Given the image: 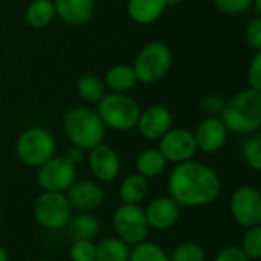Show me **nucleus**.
<instances>
[{
	"label": "nucleus",
	"mask_w": 261,
	"mask_h": 261,
	"mask_svg": "<svg viewBox=\"0 0 261 261\" xmlns=\"http://www.w3.org/2000/svg\"><path fill=\"white\" fill-rule=\"evenodd\" d=\"M245 37H246V43L254 50L258 52L261 49V18L258 15L254 20H251V23L246 26Z\"/></svg>",
	"instance_id": "nucleus-32"
},
{
	"label": "nucleus",
	"mask_w": 261,
	"mask_h": 261,
	"mask_svg": "<svg viewBox=\"0 0 261 261\" xmlns=\"http://www.w3.org/2000/svg\"><path fill=\"white\" fill-rule=\"evenodd\" d=\"M136 81L138 80H136V75H135V70L132 66L116 64L106 73L104 84L116 93H124V92L133 89Z\"/></svg>",
	"instance_id": "nucleus-21"
},
{
	"label": "nucleus",
	"mask_w": 261,
	"mask_h": 261,
	"mask_svg": "<svg viewBox=\"0 0 261 261\" xmlns=\"http://www.w3.org/2000/svg\"><path fill=\"white\" fill-rule=\"evenodd\" d=\"M95 246V261H128L130 248L118 237H106Z\"/></svg>",
	"instance_id": "nucleus-24"
},
{
	"label": "nucleus",
	"mask_w": 261,
	"mask_h": 261,
	"mask_svg": "<svg viewBox=\"0 0 261 261\" xmlns=\"http://www.w3.org/2000/svg\"><path fill=\"white\" fill-rule=\"evenodd\" d=\"M35 222L47 231H61L72 217V206L64 193L43 191L34 202Z\"/></svg>",
	"instance_id": "nucleus-7"
},
{
	"label": "nucleus",
	"mask_w": 261,
	"mask_h": 261,
	"mask_svg": "<svg viewBox=\"0 0 261 261\" xmlns=\"http://www.w3.org/2000/svg\"><path fill=\"white\" fill-rule=\"evenodd\" d=\"M167 162L182 164L191 161L197 151L194 133L187 128H170L161 139L159 148Z\"/></svg>",
	"instance_id": "nucleus-11"
},
{
	"label": "nucleus",
	"mask_w": 261,
	"mask_h": 261,
	"mask_svg": "<svg viewBox=\"0 0 261 261\" xmlns=\"http://www.w3.org/2000/svg\"><path fill=\"white\" fill-rule=\"evenodd\" d=\"M96 246L92 240H72L69 248L70 261H95Z\"/></svg>",
	"instance_id": "nucleus-30"
},
{
	"label": "nucleus",
	"mask_w": 261,
	"mask_h": 261,
	"mask_svg": "<svg viewBox=\"0 0 261 261\" xmlns=\"http://www.w3.org/2000/svg\"><path fill=\"white\" fill-rule=\"evenodd\" d=\"M214 3L220 12L236 15L248 11L254 5V0H214Z\"/></svg>",
	"instance_id": "nucleus-31"
},
{
	"label": "nucleus",
	"mask_w": 261,
	"mask_h": 261,
	"mask_svg": "<svg viewBox=\"0 0 261 261\" xmlns=\"http://www.w3.org/2000/svg\"><path fill=\"white\" fill-rule=\"evenodd\" d=\"M128 261H170V258L159 245L144 240L130 249Z\"/></svg>",
	"instance_id": "nucleus-26"
},
{
	"label": "nucleus",
	"mask_w": 261,
	"mask_h": 261,
	"mask_svg": "<svg viewBox=\"0 0 261 261\" xmlns=\"http://www.w3.org/2000/svg\"><path fill=\"white\" fill-rule=\"evenodd\" d=\"M136 80L144 84H153L161 81L171 67V50L161 41L148 43L136 57L132 66Z\"/></svg>",
	"instance_id": "nucleus-6"
},
{
	"label": "nucleus",
	"mask_w": 261,
	"mask_h": 261,
	"mask_svg": "<svg viewBox=\"0 0 261 261\" xmlns=\"http://www.w3.org/2000/svg\"><path fill=\"white\" fill-rule=\"evenodd\" d=\"M167 159L162 156V153L156 148H150L142 151L136 159V170L138 174L144 176L145 179L158 177L164 173L167 168Z\"/></svg>",
	"instance_id": "nucleus-22"
},
{
	"label": "nucleus",
	"mask_w": 261,
	"mask_h": 261,
	"mask_svg": "<svg viewBox=\"0 0 261 261\" xmlns=\"http://www.w3.org/2000/svg\"><path fill=\"white\" fill-rule=\"evenodd\" d=\"M248 80H249V87L260 90L261 92V54L260 50L255 54L252 58L249 69H248Z\"/></svg>",
	"instance_id": "nucleus-34"
},
{
	"label": "nucleus",
	"mask_w": 261,
	"mask_h": 261,
	"mask_svg": "<svg viewBox=\"0 0 261 261\" xmlns=\"http://www.w3.org/2000/svg\"><path fill=\"white\" fill-rule=\"evenodd\" d=\"M113 229L119 240L130 245H138L147 240L150 226L145 213L139 205L122 203L113 214Z\"/></svg>",
	"instance_id": "nucleus-8"
},
{
	"label": "nucleus",
	"mask_w": 261,
	"mask_h": 261,
	"mask_svg": "<svg viewBox=\"0 0 261 261\" xmlns=\"http://www.w3.org/2000/svg\"><path fill=\"white\" fill-rule=\"evenodd\" d=\"M57 144L54 136L40 127H32L24 130L15 145V151L18 159L32 168H38L44 162H47L50 158L55 156Z\"/></svg>",
	"instance_id": "nucleus-5"
},
{
	"label": "nucleus",
	"mask_w": 261,
	"mask_h": 261,
	"mask_svg": "<svg viewBox=\"0 0 261 261\" xmlns=\"http://www.w3.org/2000/svg\"><path fill=\"white\" fill-rule=\"evenodd\" d=\"M170 197L184 208H200L216 202L222 193L219 174L208 165L187 161L177 164L168 177Z\"/></svg>",
	"instance_id": "nucleus-1"
},
{
	"label": "nucleus",
	"mask_w": 261,
	"mask_h": 261,
	"mask_svg": "<svg viewBox=\"0 0 261 261\" xmlns=\"http://www.w3.org/2000/svg\"><path fill=\"white\" fill-rule=\"evenodd\" d=\"M242 251L248 255L249 260H258L261 257V226L248 228L243 242H242Z\"/></svg>",
	"instance_id": "nucleus-28"
},
{
	"label": "nucleus",
	"mask_w": 261,
	"mask_h": 261,
	"mask_svg": "<svg viewBox=\"0 0 261 261\" xmlns=\"http://www.w3.org/2000/svg\"><path fill=\"white\" fill-rule=\"evenodd\" d=\"M96 113L106 127L124 132L136 127L141 107L128 95L115 92L102 96V99L98 102Z\"/></svg>",
	"instance_id": "nucleus-4"
},
{
	"label": "nucleus",
	"mask_w": 261,
	"mask_h": 261,
	"mask_svg": "<svg viewBox=\"0 0 261 261\" xmlns=\"http://www.w3.org/2000/svg\"><path fill=\"white\" fill-rule=\"evenodd\" d=\"M66 193L70 206L81 213L96 210L98 206H101L104 200V191L95 180H75L66 190Z\"/></svg>",
	"instance_id": "nucleus-14"
},
{
	"label": "nucleus",
	"mask_w": 261,
	"mask_h": 261,
	"mask_svg": "<svg viewBox=\"0 0 261 261\" xmlns=\"http://www.w3.org/2000/svg\"><path fill=\"white\" fill-rule=\"evenodd\" d=\"M66 228L72 240H92L93 242V239H96L101 231V225L98 219L87 213H81L75 217H70Z\"/></svg>",
	"instance_id": "nucleus-19"
},
{
	"label": "nucleus",
	"mask_w": 261,
	"mask_h": 261,
	"mask_svg": "<svg viewBox=\"0 0 261 261\" xmlns=\"http://www.w3.org/2000/svg\"><path fill=\"white\" fill-rule=\"evenodd\" d=\"M148 194V182L144 176L128 174L119 185V199L122 203L139 205Z\"/></svg>",
	"instance_id": "nucleus-20"
},
{
	"label": "nucleus",
	"mask_w": 261,
	"mask_h": 261,
	"mask_svg": "<svg viewBox=\"0 0 261 261\" xmlns=\"http://www.w3.org/2000/svg\"><path fill=\"white\" fill-rule=\"evenodd\" d=\"M243 158L245 162L255 171L261 170V138L260 135H251L243 144Z\"/></svg>",
	"instance_id": "nucleus-29"
},
{
	"label": "nucleus",
	"mask_w": 261,
	"mask_h": 261,
	"mask_svg": "<svg viewBox=\"0 0 261 261\" xmlns=\"http://www.w3.org/2000/svg\"><path fill=\"white\" fill-rule=\"evenodd\" d=\"M229 211L234 222L248 229L261 223V193L252 185L239 187L229 199Z\"/></svg>",
	"instance_id": "nucleus-9"
},
{
	"label": "nucleus",
	"mask_w": 261,
	"mask_h": 261,
	"mask_svg": "<svg viewBox=\"0 0 261 261\" xmlns=\"http://www.w3.org/2000/svg\"><path fill=\"white\" fill-rule=\"evenodd\" d=\"M76 180V167L66 156H54L38 167L37 182L43 191L64 193Z\"/></svg>",
	"instance_id": "nucleus-10"
},
{
	"label": "nucleus",
	"mask_w": 261,
	"mask_h": 261,
	"mask_svg": "<svg viewBox=\"0 0 261 261\" xmlns=\"http://www.w3.org/2000/svg\"><path fill=\"white\" fill-rule=\"evenodd\" d=\"M165 0H128L127 12L139 24L154 23L165 11Z\"/></svg>",
	"instance_id": "nucleus-18"
},
{
	"label": "nucleus",
	"mask_w": 261,
	"mask_h": 261,
	"mask_svg": "<svg viewBox=\"0 0 261 261\" xmlns=\"http://www.w3.org/2000/svg\"><path fill=\"white\" fill-rule=\"evenodd\" d=\"M222 122L228 132L254 135L261 127V92L246 89L234 95L222 110Z\"/></svg>",
	"instance_id": "nucleus-2"
},
{
	"label": "nucleus",
	"mask_w": 261,
	"mask_h": 261,
	"mask_svg": "<svg viewBox=\"0 0 261 261\" xmlns=\"http://www.w3.org/2000/svg\"><path fill=\"white\" fill-rule=\"evenodd\" d=\"M214 261H251L248 258V255L242 251L240 246L231 245L226 246L223 249L219 251V254L216 255Z\"/></svg>",
	"instance_id": "nucleus-35"
},
{
	"label": "nucleus",
	"mask_w": 261,
	"mask_h": 261,
	"mask_svg": "<svg viewBox=\"0 0 261 261\" xmlns=\"http://www.w3.org/2000/svg\"><path fill=\"white\" fill-rule=\"evenodd\" d=\"M76 90L86 102L98 104L106 95V84L99 76L93 73H84L76 81Z\"/></svg>",
	"instance_id": "nucleus-25"
},
{
	"label": "nucleus",
	"mask_w": 261,
	"mask_h": 261,
	"mask_svg": "<svg viewBox=\"0 0 261 261\" xmlns=\"http://www.w3.org/2000/svg\"><path fill=\"white\" fill-rule=\"evenodd\" d=\"M83 148H80V147H72L70 150H69V153L66 154V159H69L72 164H75L76 165V162H80L81 159H83Z\"/></svg>",
	"instance_id": "nucleus-36"
},
{
	"label": "nucleus",
	"mask_w": 261,
	"mask_h": 261,
	"mask_svg": "<svg viewBox=\"0 0 261 261\" xmlns=\"http://www.w3.org/2000/svg\"><path fill=\"white\" fill-rule=\"evenodd\" d=\"M89 168L92 176L102 184L113 182L121 171V161L118 153L106 144H99L90 150Z\"/></svg>",
	"instance_id": "nucleus-12"
},
{
	"label": "nucleus",
	"mask_w": 261,
	"mask_h": 261,
	"mask_svg": "<svg viewBox=\"0 0 261 261\" xmlns=\"http://www.w3.org/2000/svg\"><path fill=\"white\" fill-rule=\"evenodd\" d=\"M0 261H9L8 252L5 251V248H3V246H0Z\"/></svg>",
	"instance_id": "nucleus-37"
},
{
	"label": "nucleus",
	"mask_w": 261,
	"mask_h": 261,
	"mask_svg": "<svg viewBox=\"0 0 261 261\" xmlns=\"http://www.w3.org/2000/svg\"><path fill=\"white\" fill-rule=\"evenodd\" d=\"M55 6V15L64 23L80 26L87 23L95 11L93 0H52Z\"/></svg>",
	"instance_id": "nucleus-17"
},
{
	"label": "nucleus",
	"mask_w": 261,
	"mask_h": 261,
	"mask_svg": "<svg viewBox=\"0 0 261 261\" xmlns=\"http://www.w3.org/2000/svg\"><path fill=\"white\" fill-rule=\"evenodd\" d=\"M150 229L167 231L173 228L180 217V206L171 197H156L144 210Z\"/></svg>",
	"instance_id": "nucleus-15"
},
{
	"label": "nucleus",
	"mask_w": 261,
	"mask_h": 261,
	"mask_svg": "<svg viewBox=\"0 0 261 261\" xmlns=\"http://www.w3.org/2000/svg\"><path fill=\"white\" fill-rule=\"evenodd\" d=\"M170 261H205L206 252L205 249L194 242H185L177 245L171 255H168Z\"/></svg>",
	"instance_id": "nucleus-27"
},
{
	"label": "nucleus",
	"mask_w": 261,
	"mask_h": 261,
	"mask_svg": "<svg viewBox=\"0 0 261 261\" xmlns=\"http://www.w3.org/2000/svg\"><path fill=\"white\" fill-rule=\"evenodd\" d=\"M200 106H202V109H203L208 115L216 116V115H220V113H222V110H223V107H225V101L222 99L220 95H217V93H210V95L203 96Z\"/></svg>",
	"instance_id": "nucleus-33"
},
{
	"label": "nucleus",
	"mask_w": 261,
	"mask_h": 261,
	"mask_svg": "<svg viewBox=\"0 0 261 261\" xmlns=\"http://www.w3.org/2000/svg\"><path fill=\"white\" fill-rule=\"evenodd\" d=\"M179 3H180V0H165V5L167 6H176Z\"/></svg>",
	"instance_id": "nucleus-38"
},
{
	"label": "nucleus",
	"mask_w": 261,
	"mask_h": 261,
	"mask_svg": "<svg viewBox=\"0 0 261 261\" xmlns=\"http://www.w3.org/2000/svg\"><path fill=\"white\" fill-rule=\"evenodd\" d=\"M226 138H228V130L222 122V119L216 116H210L203 119L194 133L197 150L206 154L217 153L225 145Z\"/></svg>",
	"instance_id": "nucleus-16"
},
{
	"label": "nucleus",
	"mask_w": 261,
	"mask_h": 261,
	"mask_svg": "<svg viewBox=\"0 0 261 261\" xmlns=\"http://www.w3.org/2000/svg\"><path fill=\"white\" fill-rule=\"evenodd\" d=\"M26 23L31 28L43 29L50 24L55 17V6L52 0H34L26 9Z\"/></svg>",
	"instance_id": "nucleus-23"
},
{
	"label": "nucleus",
	"mask_w": 261,
	"mask_h": 261,
	"mask_svg": "<svg viewBox=\"0 0 261 261\" xmlns=\"http://www.w3.org/2000/svg\"><path fill=\"white\" fill-rule=\"evenodd\" d=\"M171 124L173 116L167 107L151 106L145 110H141L136 127L145 139L158 141L171 128Z\"/></svg>",
	"instance_id": "nucleus-13"
},
{
	"label": "nucleus",
	"mask_w": 261,
	"mask_h": 261,
	"mask_svg": "<svg viewBox=\"0 0 261 261\" xmlns=\"http://www.w3.org/2000/svg\"><path fill=\"white\" fill-rule=\"evenodd\" d=\"M38 261H52V260H47V258H43V260H38Z\"/></svg>",
	"instance_id": "nucleus-40"
},
{
	"label": "nucleus",
	"mask_w": 261,
	"mask_h": 261,
	"mask_svg": "<svg viewBox=\"0 0 261 261\" xmlns=\"http://www.w3.org/2000/svg\"><path fill=\"white\" fill-rule=\"evenodd\" d=\"M254 3H255V14H260L261 0H254Z\"/></svg>",
	"instance_id": "nucleus-39"
},
{
	"label": "nucleus",
	"mask_w": 261,
	"mask_h": 261,
	"mask_svg": "<svg viewBox=\"0 0 261 261\" xmlns=\"http://www.w3.org/2000/svg\"><path fill=\"white\" fill-rule=\"evenodd\" d=\"M64 132L69 141L83 150H92L102 144L106 138V125L96 110L89 107H75L64 116Z\"/></svg>",
	"instance_id": "nucleus-3"
}]
</instances>
